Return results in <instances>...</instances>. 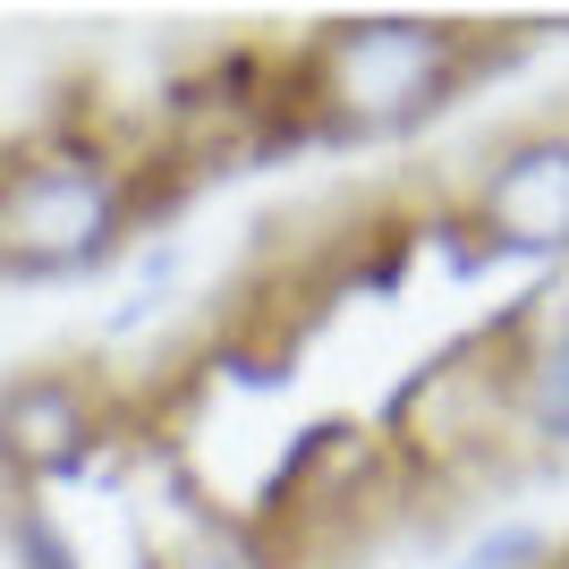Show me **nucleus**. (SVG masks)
Segmentation results:
<instances>
[{"instance_id": "obj_1", "label": "nucleus", "mask_w": 569, "mask_h": 569, "mask_svg": "<svg viewBox=\"0 0 569 569\" xmlns=\"http://www.w3.org/2000/svg\"><path fill=\"white\" fill-rule=\"evenodd\" d=\"M527 43L459 18H323L289 34V111L307 144H417L493 77V51Z\"/></svg>"}, {"instance_id": "obj_4", "label": "nucleus", "mask_w": 569, "mask_h": 569, "mask_svg": "<svg viewBox=\"0 0 569 569\" xmlns=\"http://www.w3.org/2000/svg\"><path fill=\"white\" fill-rule=\"evenodd\" d=\"M451 204L493 263H569V111L501 128Z\"/></svg>"}, {"instance_id": "obj_2", "label": "nucleus", "mask_w": 569, "mask_h": 569, "mask_svg": "<svg viewBox=\"0 0 569 569\" xmlns=\"http://www.w3.org/2000/svg\"><path fill=\"white\" fill-rule=\"evenodd\" d=\"M162 179L144 144L43 128L0 144V281H102L144 247Z\"/></svg>"}, {"instance_id": "obj_8", "label": "nucleus", "mask_w": 569, "mask_h": 569, "mask_svg": "<svg viewBox=\"0 0 569 569\" xmlns=\"http://www.w3.org/2000/svg\"><path fill=\"white\" fill-rule=\"evenodd\" d=\"M545 569H569V536H552V552H545Z\"/></svg>"}, {"instance_id": "obj_5", "label": "nucleus", "mask_w": 569, "mask_h": 569, "mask_svg": "<svg viewBox=\"0 0 569 569\" xmlns=\"http://www.w3.org/2000/svg\"><path fill=\"white\" fill-rule=\"evenodd\" d=\"M501 417H510V451L569 468V307L527 323L501 357Z\"/></svg>"}, {"instance_id": "obj_6", "label": "nucleus", "mask_w": 569, "mask_h": 569, "mask_svg": "<svg viewBox=\"0 0 569 569\" xmlns=\"http://www.w3.org/2000/svg\"><path fill=\"white\" fill-rule=\"evenodd\" d=\"M0 552H9V569H86L77 527L43 493H0Z\"/></svg>"}, {"instance_id": "obj_7", "label": "nucleus", "mask_w": 569, "mask_h": 569, "mask_svg": "<svg viewBox=\"0 0 569 569\" xmlns=\"http://www.w3.org/2000/svg\"><path fill=\"white\" fill-rule=\"evenodd\" d=\"M545 552H552V527H536V519H485V527L459 536V552L442 569H545Z\"/></svg>"}, {"instance_id": "obj_3", "label": "nucleus", "mask_w": 569, "mask_h": 569, "mask_svg": "<svg viewBox=\"0 0 569 569\" xmlns=\"http://www.w3.org/2000/svg\"><path fill=\"white\" fill-rule=\"evenodd\" d=\"M119 442L111 382L86 357H34L0 375V493H60L102 468Z\"/></svg>"}]
</instances>
